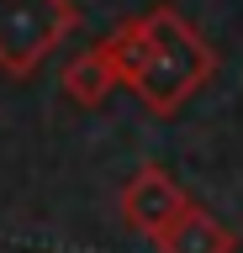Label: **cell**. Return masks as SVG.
<instances>
[{"label": "cell", "instance_id": "cell-6", "mask_svg": "<svg viewBox=\"0 0 243 253\" xmlns=\"http://www.w3.org/2000/svg\"><path fill=\"white\" fill-rule=\"evenodd\" d=\"M111 90H116V74L106 69V58H100L96 47H85V53H74V58L64 63V95L74 100V106L100 111Z\"/></svg>", "mask_w": 243, "mask_h": 253}, {"label": "cell", "instance_id": "cell-5", "mask_svg": "<svg viewBox=\"0 0 243 253\" xmlns=\"http://www.w3.org/2000/svg\"><path fill=\"white\" fill-rule=\"evenodd\" d=\"M100 58H106V69L116 74V84H138V74H143V63H148V27H143V16H127V21H116L106 37H100L96 47Z\"/></svg>", "mask_w": 243, "mask_h": 253}, {"label": "cell", "instance_id": "cell-2", "mask_svg": "<svg viewBox=\"0 0 243 253\" xmlns=\"http://www.w3.org/2000/svg\"><path fill=\"white\" fill-rule=\"evenodd\" d=\"M74 27H80L74 0H0V69L32 74Z\"/></svg>", "mask_w": 243, "mask_h": 253}, {"label": "cell", "instance_id": "cell-4", "mask_svg": "<svg viewBox=\"0 0 243 253\" xmlns=\"http://www.w3.org/2000/svg\"><path fill=\"white\" fill-rule=\"evenodd\" d=\"M153 248L159 253H233V232H227L211 211H201V206L191 201L159 237H153Z\"/></svg>", "mask_w": 243, "mask_h": 253}, {"label": "cell", "instance_id": "cell-1", "mask_svg": "<svg viewBox=\"0 0 243 253\" xmlns=\"http://www.w3.org/2000/svg\"><path fill=\"white\" fill-rule=\"evenodd\" d=\"M143 27H148V63H143V74H138V84H132V95L153 116H175L217 74V53H211V42L175 5H153L143 16Z\"/></svg>", "mask_w": 243, "mask_h": 253}, {"label": "cell", "instance_id": "cell-3", "mask_svg": "<svg viewBox=\"0 0 243 253\" xmlns=\"http://www.w3.org/2000/svg\"><path fill=\"white\" fill-rule=\"evenodd\" d=\"M185 206H191V195H185V190H180L159 164H143V169L122 185V195H116L122 221H127L132 232H143V237H159L164 227L185 211Z\"/></svg>", "mask_w": 243, "mask_h": 253}]
</instances>
